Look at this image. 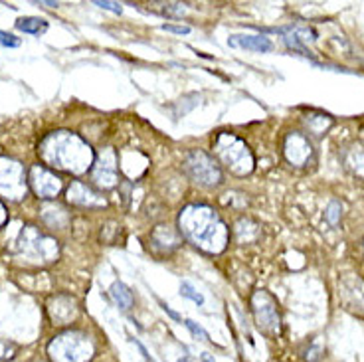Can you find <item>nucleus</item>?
<instances>
[{"instance_id":"1","label":"nucleus","mask_w":364,"mask_h":362,"mask_svg":"<svg viewBox=\"0 0 364 362\" xmlns=\"http://www.w3.org/2000/svg\"><path fill=\"white\" fill-rule=\"evenodd\" d=\"M38 154L48 169L68 172V174H85L95 163V151L91 145L73 131H52L40 141Z\"/></svg>"},{"instance_id":"2","label":"nucleus","mask_w":364,"mask_h":362,"mask_svg":"<svg viewBox=\"0 0 364 362\" xmlns=\"http://www.w3.org/2000/svg\"><path fill=\"white\" fill-rule=\"evenodd\" d=\"M178 232L204 254H222L230 244V228L208 204H186L178 214Z\"/></svg>"},{"instance_id":"3","label":"nucleus","mask_w":364,"mask_h":362,"mask_svg":"<svg viewBox=\"0 0 364 362\" xmlns=\"http://www.w3.org/2000/svg\"><path fill=\"white\" fill-rule=\"evenodd\" d=\"M50 362H91L97 354V344L82 329H68L48 343Z\"/></svg>"},{"instance_id":"4","label":"nucleus","mask_w":364,"mask_h":362,"mask_svg":"<svg viewBox=\"0 0 364 362\" xmlns=\"http://www.w3.org/2000/svg\"><path fill=\"white\" fill-rule=\"evenodd\" d=\"M214 159L236 176H247L255 169V156L244 139L234 133H218L214 139Z\"/></svg>"},{"instance_id":"5","label":"nucleus","mask_w":364,"mask_h":362,"mask_svg":"<svg viewBox=\"0 0 364 362\" xmlns=\"http://www.w3.org/2000/svg\"><path fill=\"white\" fill-rule=\"evenodd\" d=\"M16 255L20 260L34 265H48L58 262L60 257V244L52 235L44 234L36 226H24L16 240Z\"/></svg>"},{"instance_id":"6","label":"nucleus","mask_w":364,"mask_h":362,"mask_svg":"<svg viewBox=\"0 0 364 362\" xmlns=\"http://www.w3.org/2000/svg\"><path fill=\"white\" fill-rule=\"evenodd\" d=\"M250 309L254 315L255 326L269 339H279L283 335V321L279 303L269 291L257 289L250 297Z\"/></svg>"},{"instance_id":"7","label":"nucleus","mask_w":364,"mask_h":362,"mask_svg":"<svg viewBox=\"0 0 364 362\" xmlns=\"http://www.w3.org/2000/svg\"><path fill=\"white\" fill-rule=\"evenodd\" d=\"M182 171L191 181L200 184V186H206V188H216L224 182L220 163L202 149H192L191 153L184 156Z\"/></svg>"},{"instance_id":"8","label":"nucleus","mask_w":364,"mask_h":362,"mask_svg":"<svg viewBox=\"0 0 364 362\" xmlns=\"http://www.w3.org/2000/svg\"><path fill=\"white\" fill-rule=\"evenodd\" d=\"M28 172L24 164L12 156H0V198L20 202L28 196Z\"/></svg>"},{"instance_id":"9","label":"nucleus","mask_w":364,"mask_h":362,"mask_svg":"<svg viewBox=\"0 0 364 362\" xmlns=\"http://www.w3.org/2000/svg\"><path fill=\"white\" fill-rule=\"evenodd\" d=\"M283 159L295 169H307L315 163L317 151L309 135L303 131H289L283 139Z\"/></svg>"},{"instance_id":"10","label":"nucleus","mask_w":364,"mask_h":362,"mask_svg":"<svg viewBox=\"0 0 364 362\" xmlns=\"http://www.w3.org/2000/svg\"><path fill=\"white\" fill-rule=\"evenodd\" d=\"M91 181L101 191H109L119 184V154L113 147H105L95 154V163L91 166Z\"/></svg>"},{"instance_id":"11","label":"nucleus","mask_w":364,"mask_h":362,"mask_svg":"<svg viewBox=\"0 0 364 362\" xmlns=\"http://www.w3.org/2000/svg\"><path fill=\"white\" fill-rule=\"evenodd\" d=\"M338 301L350 315L364 319V280L360 275L345 273L338 277Z\"/></svg>"},{"instance_id":"12","label":"nucleus","mask_w":364,"mask_h":362,"mask_svg":"<svg viewBox=\"0 0 364 362\" xmlns=\"http://www.w3.org/2000/svg\"><path fill=\"white\" fill-rule=\"evenodd\" d=\"M28 186L40 200H54L60 196L64 182L54 171L38 163L32 164V169L28 171Z\"/></svg>"},{"instance_id":"13","label":"nucleus","mask_w":364,"mask_h":362,"mask_svg":"<svg viewBox=\"0 0 364 362\" xmlns=\"http://www.w3.org/2000/svg\"><path fill=\"white\" fill-rule=\"evenodd\" d=\"M46 311H48V317H50V321L55 326H68L80 317L82 307H80L77 299L72 297V295L58 293V295H52V297L48 299Z\"/></svg>"},{"instance_id":"14","label":"nucleus","mask_w":364,"mask_h":362,"mask_svg":"<svg viewBox=\"0 0 364 362\" xmlns=\"http://www.w3.org/2000/svg\"><path fill=\"white\" fill-rule=\"evenodd\" d=\"M65 200L73 206H82V208H103V206H107V198L103 196V192L82 181H73L65 188Z\"/></svg>"},{"instance_id":"15","label":"nucleus","mask_w":364,"mask_h":362,"mask_svg":"<svg viewBox=\"0 0 364 362\" xmlns=\"http://www.w3.org/2000/svg\"><path fill=\"white\" fill-rule=\"evenodd\" d=\"M151 247L155 250L159 255L173 254L174 250L182 244V235L176 228L168 226V224H159V226L151 232Z\"/></svg>"},{"instance_id":"16","label":"nucleus","mask_w":364,"mask_h":362,"mask_svg":"<svg viewBox=\"0 0 364 362\" xmlns=\"http://www.w3.org/2000/svg\"><path fill=\"white\" fill-rule=\"evenodd\" d=\"M228 44L232 48H242V50H252V52H272L273 44L272 40L262 34H234L228 38Z\"/></svg>"},{"instance_id":"17","label":"nucleus","mask_w":364,"mask_h":362,"mask_svg":"<svg viewBox=\"0 0 364 362\" xmlns=\"http://www.w3.org/2000/svg\"><path fill=\"white\" fill-rule=\"evenodd\" d=\"M232 235H234V240H236L237 244H254L262 235V226L255 220H252V218L244 216L234 224Z\"/></svg>"},{"instance_id":"18","label":"nucleus","mask_w":364,"mask_h":362,"mask_svg":"<svg viewBox=\"0 0 364 362\" xmlns=\"http://www.w3.org/2000/svg\"><path fill=\"white\" fill-rule=\"evenodd\" d=\"M343 166L350 172L353 176L364 181V149L358 145L346 147L343 151Z\"/></svg>"},{"instance_id":"19","label":"nucleus","mask_w":364,"mask_h":362,"mask_svg":"<svg viewBox=\"0 0 364 362\" xmlns=\"http://www.w3.org/2000/svg\"><path fill=\"white\" fill-rule=\"evenodd\" d=\"M303 123L307 127V133L315 137H323L327 135L328 129L335 125V119L327 115V113H323V111H311L303 117Z\"/></svg>"},{"instance_id":"20","label":"nucleus","mask_w":364,"mask_h":362,"mask_svg":"<svg viewBox=\"0 0 364 362\" xmlns=\"http://www.w3.org/2000/svg\"><path fill=\"white\" fill-rule=\"evenodd\" d=\"M42 220L50 228H65L70 224V212L62 204H46L42 208Z\"/></svg>"},{"instance_id":"21","label":"nucleus","mask_w":364,"mask_h":362,"mask_svg":"<svg viewBox=\"0 0 364 362\" xmlns=\"http://www.w3.org/2000/svg\"><path fill=\"white\" fill-rule=\"evenodd\" d=\"M109 295L111 299H113V303H115L121 311H129V309L133 307V303H135L133 291L129 289L125 283H121V281H115V283L111 285Z\"/></svg>"},{"instance_id":"22","label":"nucleus","mask_w":364,"mask_h":362,"mask_svg":"<svg viewBox=\"0 0 364 362\" xmlns=\"http://www.w3.org/2000/svg\"><path fill=\"white\" fill-rule=\"evenodd\" d=\"M16 28L24 34H40L48 28V22L44 18H36V16H24V18L16 20Z\"/></svg>"},{"instance_id":"23","label":"nucleus","mask_w":364,"mask_h":362,"mask_svg":"<svg viewBox=\"0 0 364 362\" xmlns=\"http://www.w3.org/2000/svg\"><path fill=\"white\" fill-rule=\"evenodd\" d=\"M341 218H343V204L338 200H333L325 210V220L331 226H337V224H341Z\"/></svg>"},{"instance_id":"24","label":"nucleus","mask_w":364,"mask_h":362,"mask_svg":"<svg viewBox=\"0 0 364 362\" xmlns=\"http://www.w3.org/2000/svg\"><path fill=\"white\" fill-rule=\"evenodd\" d=\"M181 295L182 297L191 299V301H194L196 305H204V297H202V293H198V291L194 289V285H192L191 281H182L181 283Z\"/></svg>"},{"instance_id":"25","label":"nucleus","mask_w":364,"mask_h":362,"mask_svg":"<svg viewBox=\"0 0 364 362\" xmlns=\"http://www.w3.org/2000/svg\"><path fill=\"white\" fill-rule=\"evenodd\" d=\"M16 351H18L16 344L0 339V361H10V358H14V356H16Z\"/></svg>"},{"instance_id":"26","label":"nucleus","mask_w":364,"mask_h":362,"mask_svg":"<svg viewBox=\"0 0 364 362\" xmlns=\"http://www.w3.org/2000/svg\"><path fill=\"white\" fill-rule=\"evenodd\" d=\"M182 323H184V325H186V329L191 331L192 336H196V339H200V341H210L208 333H206V331H204L200 325H196L194 321H191V319H184Z\"/></svg>"},{"instance_id":"27","label":"nucleus","mask_w":364,"mask_h":362,"mask_svg":"<svg viewBox=\"0 0 364 362\" xmlns=\"http://www.w3.org/2000/svg\"><path fill=\"white\" fill-rule=\"evenodd\" d=\"M303 358H305V362H318L321 358H323V348L315 343L309 344V346H307V351H305V354H303Z\"/></svg>"},{"instance_id":"28","label":"nucleus","mask_w":364,"mask_h":362,"mask_svg":"<svg viewBox=\"0 0 364 362\" xmlns=\"http://www.w3.org/2000/svg\"><path fill=\"white\" fill-rule=\"evenodd\" d=\"M0 44L6 46V48H18L22 42H20V38H16L14 34H9V32H2V30H0Z\"/></svg>"},{"instance_id":"29","label":"nucleus","mask_w":364,"mask_h":362,"mask_svg":"<svg viewBox=\"0 0 364 362\" xmlns=\"http://www.w3.org/2000/svg\"><path fill=\"white\" fill-rule=\"evenodd\" d=\"M95 6H100V9L103 10H109V12H115V14H121V4H117V2H109V0H95L93 2Z\"/></svg>"},{"instance_id":"30","label":"nucleus","mask_w":364,"mask_h":362,"mask_svg":"<svg viewBox=\"0 0 364 362\" xmlns=\"http://www.w3.org/2000/svg\"><path fill=\"white\" fill-rule=\"evenodd\" d=\"M163 30H166V32H173V34H191V28L188 26H173V24H163Z\"/></svg>"},{"instance_id":"31","label":"nucleus","mask_w":364,"mask_h":362,"mask_svg":"<svg viewBox=\"0 0 364 362\" xmlns=\"http://www.w3.org/2000/svg\"><path fill=\"white\" fill-rule=\"evenodd\" d=\"M184 10H186V4H168V6L164 9V12H166V14H173V16H181Z\"/></svg>"},{"instance_id":"32","label":"nucleus","mask_w":364,"mask_h":362,"mask_svg":"<svg viewBox=\"0 0 364 362\" xmlns=\"http://www.w3.org/2000/svg\"><path fill=\"white\" fill-rule=\"evenodd\" d=\"M6 222H9V210L4 206V202L0 200V228L4 226Z\"/></svg>"},{"instance_id":"33","label":"nucleus","mask_w":364,"mask_h":362,"mask_svg":"<svg viewBox=\"0 0 364 362\" xmlns=\"http://www.w3.org/2000/svg\"><path fill=\"white\" fill-rule=\"evenodd\" d=\"M360 244H363V252H364V240H363V242H360Z\"/></svg>"}]
</instances>
